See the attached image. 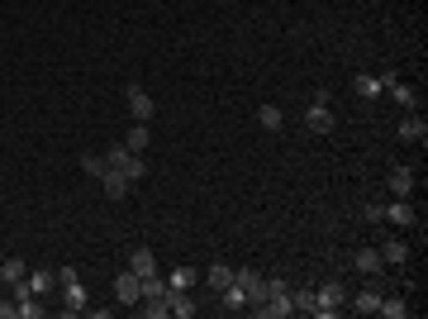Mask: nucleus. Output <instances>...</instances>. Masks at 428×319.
Wrapping results in <instances>:
<instances>
[{
	"instance_id": "1",
	"label": "nucleus",
	"mask_w": 428,
	"mask_h": 319,
	"mask_svg": "<svg viewBox=\"0 0 428 319\" xmlns=\"http://www.w3.org/2000/svg\"><path fill=\"white\" fill-rule=\"evenodd\" d=\"M257 315H271V319L295 315V305H291V286H286L281 276H271V281H267V300L257 305Z\"/></svg>"
},
{
	"instance_id": "2",
	"label": "nucleus",
	"mask_w": 428,
	"mask_h": 319,
	"mask_svg": "<svg viewBox=\"0 0 428 319\" xmlns=\"http://www.w3.org/2000/svg\"><path fill=\"white\" fill-rule=\"evenodd\" d=\"M305 124H309L314 133H328V129H333V114H328V91H319V96H314V105L305 110Z\"/></svg>"
},
{
	"instance_id": "3",
	"label": "nucleus",
	"mask_w": 428,
	"mask_h": 319,
	"mask_svg": "<svg viewBox=\"0 0 428 319\" xmlns=\"http://www.w3.org/2000/svg\"><path fill=\"white\" fill-rule=\"evenodd\" d=\"M129 114H134L138 124H148V119L158 114V105H153V96H148L143 86H129Z\"/></svg>"
},
{
	"instance_id": "4",
	"label": "nucleus",
	"mask_w": 428,
	"mask_h": 319,
	"mask_svg": "<svg viewBox=\"0 0 428 319\" xmlns=\"http://www.w3.org/2000/svg\"><path fill=\"white\" fill-rule=\"evenodd\" d=\"M129 186H134V181H129V177H124L119 167H109L105 177H100V191H105L109 200H124V195H129Z\"/></svg>"
},
{
	"instance_id": "5",
	"label": "nucleus",
	"mask_w": 428,
	"mask_h": 319,
	"mask_svg": "<svg viewBox=\"0 0 428 319\" xmlns=\"http://www.w3.org/2000/svg\"><path fill=\"white\" fill-rule=\"evenodd\" d=\"M381 86H385V91L395 96V105H400V110H414V105H419V96H414V91H409L404 81H395V77H381Z\"/></svg>"
},
{
	"instance_id": "6",
	"label": "nucleus",
	"mask_w": 428,
	"mask_h": 319,
	"mask_svg": "<svg viewBox=\"0 0 428 319\" xmlns=\"http://www.w3.org/2000/svg\"><path fill=\"white\" fill-rule=\"evenodd\" d=\"M57 291H62L67 315H81V310H86V286H81V281H67V286H57Z\"/></svg>"
},
{
	"instance_id": "7",
	"label": "nucleus",
	"mask_w": 428,
	"mask_h": 319,
	"mask_svg": "<svg viewBox=\"0 0 428 319\" xmlns=\"http://www.w3.org/2000/svg\"><path fill=\"white\" fill-rule=\"evenodd\" d=\"M114 295H119L124 305H138V276L134 272H119V276H114Z\"/></svg>"
},
{
	"instance_id": "8",
	"label": "nucleus",
	"mask_w": 428,
	"mask_h": 319,
	"mask_svg": "<svg viewBox=\"0 0 428 319\" xmlns=\"http://www.w3.org/2000/svg\"><path fill=\"white\" fill-rule=\"evenodd\" d=\"M129 272H134V276H153V272H158L153 248H134V253H129Z\"/></svg>"
},
{
	"instance_id": "9",
	"label": "nucleus",
	"mask_w": 428,
	"mask_h": 319,
	"mask_svg": "<svg viewBox=\"0 0 428 319\" xmlns=\"http://www.w3.org/2000/svg\"><path fill=\"white\" fill-rule=\"evenodd\" d=\"M385 219H390V224H404V229H409V224H414V205H409V195H400L395 205H385Z\"/></svg>"
},
{
	"instance_id": "10",
	"label": "nucleus",
	"mask_w": 428,
	"mask_h": 319,
	"mask_svg": "<svg viewBox=\"0 0 428 319\" xmlns=\"http://www.w3.org/2000/svg\"><path fill=\"white\" fill-rule=\"evenodd\" d=\"M205 281H210L214 291H224V286H234V267H229V262H210V272H205Z\"/></svg>"
},
{
	"instance_id": "11",
	"label": "nucleus",
	"mask_w": 428,
	"mask_h": 319,
	"mask_svg": "<svg viewBox=\"0 0 428 319\" xmlns=\"http://www.w3.org/2000/svg\"><path fill=\"white\" fill-rule=\"evenodd\" d=\"M385 186L395 191V195H409V191H414V172H409V167H395V172L385 177Z\"/></svg>"
},
{
	"instance_id": "12",
	"label": "nucleus",
	"mask_w": 428,
	"mask_h": 319,
	"mask_svg": "<svg viewBox=\"0 0 428 319\" xmlns=\"http://www.w3.org/2000/svg\"><path fill=\"white\" fill-rule=\"evenodd\" d=\"M352 267H357V272H367V276H376V272H381V253H376V248H357Z\"/></svg>"
},
{
	"instance_id": "13",
	"label": "nucleus",
	"mask_w": 428,
	"mask_h": 319,
	"mask_svg": "<svg viewBox=\"0 0 428 319\" xmlns=\"http://www.w3.org/2000/svg\"><path fill=\"white\" fill-rule=\"evenodd\" d=\"M0 276L15 286V281H24V276H29V262H24V258H5V262H0Z\"/></svg>"
},
{
	"instance_id": "14",
	"label": "nucleus",
	"mask_w": 428,
	"mask_h": 319,
	"mask_svg": "<svg viewBox=\"0 0 428 319\" xmlns=\"http://www.w3.org/2000/svg\"><path fill=\"white\" fill-rule=\"evenodd\" d=\"M148 143H153V133H148V124H134V129H129V138H124V148H129V153H143Z\"/></svg>"
},
{
	"instance_id": "15",
	"label": "nucleus",
	"mask_w": 428,
	"mask_h": 319,
	"mask_svg": "<svg viewBox=\"0 0 428 319\" xmlns=\"http://www.w3.org/2000/svg\"><path fill=\"white\" fill-rule=\"evenodd\" d=\"M400 138H404V143H424V138H428V124H424V119H404V124H400Z\"/></svg>"
},
{
	"instance_id": "16",
	"label": "nucleus",
	"mask_w": 428,
	"mask_h": 319,
	"mask_svg": "<svg viewBox=\"0 0 428 319\" xmlns=\"http://www.w3.org/2000/svg\"><path fill=\"white\" fill-rule=\"evenodd\" d=\"M376 253H381V262H404V258H409V248H404L400 239H390V243H381V248H376Z\"/></svg>"
},
{
	"instance_id": "17",
	"label": "nucleus",
	"mask_w": 428,
	"mask_h": 319,
	"mask_svg": "<svg viewBox=\"0 0 428 319\" xmlns=\"http://www.w3.org/2000/svg\"><path fill=\"white\" fill-rule=\"evenodd\" d=\"M29 286H33V295L57 291V272H33V276H29Z\"/></svg>"
},
{
	"instance_id": "18",
	"label": "nucleus",
	"mask_w": 428,
	"mask_h": 319,
	"mask_svg": "<svg viewBox=\"0 0 428 319\" xmlns=\"http://www.w3.org/2000/svg\"><path fill=\"white\" fill-rule=\"evenodd\" d=\"M376 315H385V319H404V315H409V305L390 295V300H381V305H376Z\"/></svg>"
},
{
	"instance_id": "19",
	"label": "nucleus",
	"mask_w": 428,
	"mask_h": 319,
	"mask_svg": "<svg viewBox=\"0 0 428 319\" xmlns=\"http://www.w3.org/2000/svg\"><path fill=\"white\" fill-rule=\"evenodd\" d=\"M257 119H262V129H271V133H276L281 124H286V114H281L276 105H262V110H257Z\"/></svg>"
},
{
	"instance_id": "20",
	"label": "nucleus",
	"mask_w": 428,
	"mask_h": 319,
	"mask_svg": "<svg viewBox=\"0 0 428 319\" xmlns=\"http://www.w3.org/2000/svg\"><path fill=\"white\" fill-rule=\"evenodd\" d=\"M224 305H229V310H247V291H243L238 281H234V286H224Z\"/></svg>"
},
{
	"instance_id": "21",
	"label": "nucleus",
	"mask_w": 428,
	"mask_h": 319,
	"mask_svg": "<svg viewBox=\"0 0 428 319\" xmlns=\"http://www.w3.org/2000/svg\"><path fill=\"white\" fill-rule=\"evenodd\" d=\"M190 281H195V272H190V267H176V272L167 276V286H171V291H186Z\"/></svg>"
},
{
	"instance_id": "22",
	"label": "nucleus",
	"mask_w": 428,
	"mask_h": 319,
	"mask_svg": "<svg viewBox=\"0 0 428 319\" xmlns=\"http://www.w3.org/2000/svg\"><path fill=\"white\" fill-rule=\"evenodd\" d=\"M81 167H86V177H95V181H100V177H105V172H109V162L100 158V153H91V158L81 162Z\"/></svg>"
},
{
	"instance_id": "23",
	"label": "nucleus",
	"mask_w": 428,
	"mask_h": 319,
	"mask_svg": "<svg viewBox=\"0 0 428 319\" xmlns=\"http://www.w3.org/2000/svg\"><path fill=\"white\" fill-rule=\"evenodd\" d=\"M376 305H381V295H376V291H362L352 310H357V315H376Z\"/></svg>"
},
{
	"instance_id": "24",
	"label": "nucleus",
	"mask_w": 428,
	"mask_h": 319,
	"mask_svg": "<svg viewBox=\"0 0 428 319\" xmlns=\"http://www.w3.org/2000/svg\"><path fill=\"white\" fill-rule=\"evenodd\" d=\"M357 96H362V101H376V96H381V81L376 77H357Z\"/></svg>"
},
{
	"instance_id": "25",
	"label": "nucleus",
	"mask_w": 428,
	"mask_h": 319,
	"mask_svg": "<svg viewBox=\"0 0 428 319\" xmlns=\"http://www.w3.org/2000/svg\"><path fill=\"white\" fill-rule=\"evenodd\" d=\"M362 214H367L372 224H381V219H385V205H367V210H362Z\"/></svg>"
},
{
	"instance_id": "26",
	"label": "nucleus",
	"mask_w": 428,
	"mask_h": 319,
	"mask_svg": "<svg viewBox=\"0 0 428 319\" xmlns=\"http://www.w3.org/2000/svg\"><path fill=\"white\" fill-rule=\"evenodd\" d=\"M15 315V300H0V319H10Z\"/></svg>"
}]
</instances>
